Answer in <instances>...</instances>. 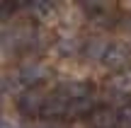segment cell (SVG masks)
<instances>
[{
  "label": "cell",
  "instance_id": "ba28073f",
  "mask_svg": "<svg viewBox=\"0 0 131 128\" xmlns=\"http://www.w3.org/2000/svg\"><path fill=\"white\" fill-rule=\"evenodd\" d=\"M129 3H131V0H129Z\"/></svg>",
  "mask_w": 131,
  "mask_h": 128
},
{
  "label": "cell",
  "instance_id": "8992f818",
  "mask_svg": "<svg viewBox=\"0 0 131 128\" xmlns=\"http://www.w3.org/2000/svg\"><path fill=\"white\" fill-rule=\"evenodd\" d=\"M63 92L70 97V99L90 97V85H88V82H68V85H63Z\"/></svg>",
  "mask_w": 131,
  "mask_h": 128
},
{
  "label": "cell",
  "instance_id": "277c9868",
  "mask_svg": "<svg viewBox=\"0 0 131 128\" xmlns=\"http://www.w3.org/2000/svg\"><path fill=\"white\" fill-rule=\"evenodd\" d=\"M46 77V68L39 65V63H27V65L19 68V82H24V85H39V82Z\"/></svg>",
  "mask_w": 131,
  "mask_h": 128
},
{
  "label": "cell",
  "instance_id": "52a82bcc",
  "mask_svg": "<svg viewBox=\"0 0 131 128\" xmlns=\"http://www.w3.org/2000/svg\"><path fill=\"white\" fill-rule=\"evenodd\" d=\"M83 3V7H88V10H97L100 5H102V0H80Z\"/></svg>",
  "mask_w": 131,
  "mask_h": 128
},
{
  "label": "cell",
  "instance_id": "6da1fadb",
  "mask_svg": "<svg viewBox=\"0 0 131 128\" xmlns=\"http://www.w3.org/2000/svg\"><path fill=\"white\" fill-rule=\"evenodd\" d=\"M44 104H46V94L41 90H27L17 97V111L24 116H41Z\"/></svg>",
  "mask_w": 131,
  "mask_h": 128
},
{
  "label": "cell",
  "instance_id": "3957f363",
  "mask_svg": "<svg viewBox=\"0 0 131 128\" xmlns=\"http://www.w3.org/2000/svg\"><path fill=\"white\" fill-rule=\"evenodd\" d=\"M102 61L107 63V68H112V70H124V68L129 65L131 56H129V51H126L124 46L114 44V46H109V48H107V53H104Z\"/></svg>",
  "mask_w": 131,
  "mask_h": 128
},
{
  "label": "cell",
  "instance_id": "7a4b0ae2",
  "mask_svg": "<svg viewBox=\"0 0 131 128\" xmlns=\"http://www.w3.org/2000/svg\"><path fill=\"white\" fill-rule=\"evenodd\" d=\"M119 121H122V114H117V111L109 109V106L90 111V126L92 128H114Z\"/></svg>",
  "mask_w": 131,
  "mask_h": 128
},
{
  "label": "cell",
  "instance_id": "5b68a950",
  "mask_svg": "<svg viewBox=\"0 0 131 128\" xmlns=\"http://www.w3.org/2000/svg\"><path fill=\"white\" fill-rule=\"evenodd\" d=\"M109 44L104 41V39H92V41L85 46V53H88V58H97V61H102L104 53H107Z\"/></svg>",
  "mask_w": 131,
  "mask_h": 128
}]
</instances>
